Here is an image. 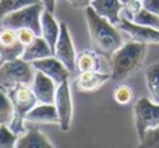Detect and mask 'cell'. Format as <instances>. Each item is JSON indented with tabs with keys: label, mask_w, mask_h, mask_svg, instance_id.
Here are the masks:
<instances>
[{
	"label": "cell",
	"mask_w": 159,
	"mask_h": 148,
	"mask_svg": "<svg viewBox=\"0 0 159 148\" xmlns=\"http://www.w3.org/2000/svg\"><path fill=\"white\" fill-rule=\"evenodd\" d=\"M75 66L78 73H88V72H99L101 63H99L98 53L95 50H82L77 53L75 58Z\"/></svg>",
	"instance_id": "ac0fdd59"
},
{
	"label": "cell",
	"mask_w": 159,
	"mask_h": 148,
	"mask_svg": "<svg viewBox=\"0 0 159 148\" xmlns=\"http://www.w3.org/2000/svg\"><path fill=\"white\" fill-rule=\"evenodd\" d=\"M45 10L43 4L41 2L35 4H30L20 8L17 11L7 14L0 20L2 27L13 28V30H21V28H28L32 30L38 36L42 35V25H41V16L42 11Z\"/></svg>",
	"instance_id": "277c9868"
},
{
	"label": "cell",
	"mask_w": 159,
	"mask_h": 148,
	"mask_svg": "<svg viewBox=\"0 0 159 148\" xmlns=\"http://www.w3.org/2000/svg\"><path fill=\"white\" fill-rule=\"evenodd\" d=\"M17 36H18V41L21 42L24 46H27V45H30L38 35H36L32 30H28V28H21V30H17Z\"/></svg>",
	"instance_id": "4316f807"
},
{
	"label": "cell",
	"mask_w": 159,
	"mask_h": 148,
	"mask_svg": "<svg viewBox=\"0 0 159 148\" xmlns=\"http://www.w3.org/2000/svg\"><path fill=\"white\" fill-rule=\"evenodd\" d=\"M141 8H144L143 0H130V2H127L123 7L124 14H126V18L131 20L133 17L141 10Z\"/></svg>",
	"instance_id": "484cf974"
},
{
	"label": "cell",
	"mask_w": 159,
	"mask_h": 148,
	"mask_svg": "<svg viewBox=\"0 0 159 148\" xmlns=\"http://www.w3.org/2000/svg\"><path fill=\"white\" fill-rule=\"evenodd\" d=\"M41 3L43 4L45 10L50 11V13H55V8H56V0H41Z\"/></svg>",
	"instance_id": "f546056e"
},
{
	"label": "cell",
	"mask_w": 159,
	"mask_h": 148,
	"mask_svg": "<svg viewBox=\"0 0 159 148\" xmlns=\"http://www.w3.org/2000/svg\"><path fill=\"white\" fill-rule=\"evenodd\" d=\"M55 55V50L52 49L48 41L43 38V36H36L30 45L24 48V53H22L21 59L28 63H32L35 60H39V59H45L49 58V56Z\"/></svg>",
	"instance_id": "5bb4252c"
},
{
	"label": "cell",
	"mask_w": 159,
	"mask_h": 148,
	"mask_svg": "<svg viewBox=\"0 0 159 148\" xmlns=\"http://www.w3.org/2000/svg\"><path fill=\"white\" fill-rule=\"evenodd\" d=\"M147 58V44L130 41L123 44L110 58V80L123 81L143 67Z\"/></svg>",
	"instance_id": "7a4b0ae2"
},
{
	"label": "cell",
	"mask_w": 159,
	"mask_h": 148,
	"mask_svg": "<svg viewBox=\"0 0 159 148\" xmlns=\"http://www.w3.org/2000/svg\"><path fill=\"white\" fill-rule=\"evenodd\" d=\"M85 17L92 49L101 56L112 58L113 53L123 45L120 30L109 20L99 16L91 6L85 8Z\"/></svg>",
	"instance_id": "6da1fadb"
},
{
	"label": "cell",
	"mask_w": 159,
	"mask_h": 148,
	"mask_svg": "<svg viewBox=\"0 0 159 148\" xmlns=\"http://www.w3.org/2000/svg\"><path fill=\"white\" fill-rule=\"evenodd\" d=\"M133 22L140 25H145V27H151V28H157L159 30V16L152 11L147 10V8H141L137 14L131 18Z\"/></svg>",
	"instance_id": "7402d4cb"
},
{
	"label": "cell",
	"mask_w": 159,
	"mask_h": 148,
	"mask_svg": "<svg viewBox=\"0 0 159 148\" xmlns=\"http://www.w3.org/2000/svg\"><path fill=\"white\" fill-rule=\"evenodd\" d=\"M134 124L138 140L144 137L148 130L159 126V104L149 98H140L134 105Z\"/></svg>",
	"instance_id": "8992f818"
},
{
	"label": "cell",
	"mask_w": 159,
	"mask_h": 148,
	"mask_svg": "<svg viewBox=\"0 0 159 148\" xmlns=\"http://www.w3.org/2000/svg\"><path fill=\"white\" fill-rule=\"evenodd\" d=\"M55 105L59 113V119H60V129L63 132H67L71 124L73 118V101H71V91H70L69 80L63 81L57 85V91H56V98Z\"/></svg>",
	"instance_id": "ba28073f"
},
{
	"label": "cell",
	"mask_w": 159,
	"mask_h": 148,
	"mask_svg": "<svg viewBox=\"0 0 159 148\" xmlns=\"http://www.w3.org/2000/svg\"><path fill=\"white\" fill-rule=\"evenodd\" d=\"M25 123L35 124H59V113L55 104H36L28 112Z\"/></svg>",
	"instance_id": "7c38bea8"
},
{
	"label": "cell",
	"mask_w": 159,
	"mask_h": 148,
	"mask_svg": "<svg viewBox=\"0 0 159 148\" xmlns=\"http://www.w3.org/2000/svg\"><path fill=\"white\" fill-rule=\"evenodd\" d=\"M32 67L34 70H38V72L45 73L46 76H49L56 84H60L63 81H67L69 80L70 70L56 58L55 55L49 56V58H45V59H39V60L32 62Z\"/></svg>",
	"instance_id": "30bf717a"
},
{
	"label": "cell",
	"mask_w": 159,
	"mask_h": 148,
	"mask_svg": "<svg viewBox=\"0 0 159 148\" xmlns=\"http://www.w3.org/2000/svg\"><path fill=\"white\" fill-rule=\"evenodd\" d=\"M39 2L41 0H0V20L13 11H17L25 6L35 4Z\"/></svg>",
	"instance_id": "44dd1931"
},
{
	"label": "cell",
	"mask_w": 159,
	"mask_h": 148,
	"mask_svg": "<svg viewBox=\"0 0 159 148\" xmlns=\"http://www.w3.org/2000/svg\"><path fill=\"white\" fill-rule=\"evenodd\" d=\"M143 6L144 8L159 16V0H143Z\"/></svg>",
	"instance_id": "83f0119b"
},
{
	"label": "cell",
	"mask_w": 159,
	"mask_h": 148,
	"mask_svg": "<svg viewBox=\"0 0 159 148\" xmlns=\"http://www.w3.org/2000/svg\"><path fill=\"white\" fill-rule=\"evenodd\" d=\"M32 70V64L21 58L0 64V87L10 91L18 85H31L35 76Z\"/></svg>",
	"instance_id": "5b68a950"
},
{
	"label": "cell",
	"mask_w": 159,
	"mask_h": 148,
	"mask_svg": "<svg viewBox=\"0 0 159 148\" xmlns=\"http://www.w3.org/2000/svg\"><path fill=\"white\" fill-rule=\"evenodd\" d=\"M70 4L74 8H78V10H85L87 7H89L92 0H67Z\"/></svg>",
	"instance_id": "f1b7e54d"
},
{
	"label": "cell",
	"mask_w": 159,
	"mask_h": 148,
	"mask_svg": "<svg viewBox=\"0 0 159 148\" xmlns=\"http://www.w3.org/2000/svg\"><path fill=\"white\" fill-rule=\"evenodd\" d=\"M55 56L70 70V73H75V70H77V66H75L77 55H75L71 35H70L69 27H67L66 22L60 24V35H59V39L55 46Z\"/></svg>",
	"instance_id": "52a82bcc"
},
{
	"label": "cell",
	"mask_w": 159,
	"mask_h": 148,
	"mask_svg": "<svg viewBox=\"0 0 159 148\" xmlns=\"http://www.w3.org/2000/svg\"><path fill=\"white\" fill-rule=\"evenodd\" d=\"M107 80H110V73H80V76L74 80V88L81 92H93L98 88H101Z\"/></svg>",
	"instance_id": "4fadbf2b"
},
{
	"label": "cell",
	"mask_w": 159,
	"mask_h": 148,
	"mask_svg": "<svg viewBox=\"0 0 159 148\" xmlns=\"http://www.w3.org/2000/svg\"><path fill=\"white\" fill-rule=\"evenodd\" d=\"M0 28H2V22H0Z\"/></svg>",
	"instance_id": "1f68e13d"
},
{
	"label": "cell",
	"mask_w": 159,
	"mask_h": 148,
	"mask_svg": "<svg viewBox=\"0 0 159 148\" xmlns=\"http://www.w3.org/2000/svg\"><path fill=\"white\" fill-rule=\"evenodd\" d=\"M120 2L123 3V4H126V3H127V2H130V0H120Z\"/></svg>",
	"instance_id": "4dcf8cb0"
},
{
	"label": "cell",
	"mask_w": 159,
	"mask_h": 148,
	"mask_svg": "<svg viewBox=\"0 0 159 148\" xmlns=\"http://www.w3.org/2000/svg\"><path fill=\"white\" fill-rule=\"evenodd\" d=\"M145 82L149 92V99L159 104V63H154L145 70Z\"/></svg>",
	"instance_id": "d6986e66"
},
{
	"label": "cell",
	"mask_w": 159,
	"mask_h": 148,
	"mask_svg": "<svg viewBox=\"0 0 159 148\" xmlns=\"http://www.w3.org/2000/svg\"><path fill=\"white\" fill-rule=\"evenodd\" d=\"M31 88L35 92L39 104H55L57 84L49 76L35 70V76H34V81L31 84Z\"/></svg>",
	"instance_id": "8fae6325"
},
{
	"label": "cell",
	"mask_w": 159,
	"mask_h": 148,
	"mask_svg": "<svg viewBox=\"0 0 159 148\" xmlns=\"http://www.w3.org/2000/svg\"><path fill=\"white\" fill-rule=\"evenodd\" d=\"M91 7L103 18L109 20L112 24L117 25L120 21V13L123 10L124 4L120 0H92Z\"/></svg>",
	"instance_id": "9a60e30c"
},
{
	"label": "cell",
	"mask_w": 159,
	"mask_h": 148,
	"mask_svg": "<svg viewBox=\"0 0 159 148\" xmlns=\"http://www.w3.org/2000/svg\"><path fill=\"white\" fill-rule=\"evenodd\" d=\"M140 147L144 148H159V126L151 129L140 140Z\"/></svg>",
	"instance_id": "d4e9b609"
},
{
	"label": "cell",
	"mask_w": 159,
	"mask_h": 148,
	"mask_svg": "<svg viewBox=\"0 0 159 148\" xmlns=\"http://www.w3.org/2000/svg\"><path fill=\"white\" fill-rule=\"evenodd\" d=\"M113 98H115L116 104L119 105H129L134 98V92L129 85H119L116 87L115 92H113Z\"/></svg>",
	"instance_id": "cb8c5ba5"
},
{
	"label": "cell",
	"mask_w": 159,
	"mask_h": 148,
	"mask_svg": "<svg viewBox=\"0 0 159 148\" xmlns=\"http://www.w3.org/2000/svg\"><path fill=\"white\" fill-rule=\"evenodd\" d=\"M18 136L10 129L7 124H0V148H13L16 147Z\"/></svg>",
	"instance_id": "603a6c76"
},
{
	"label": "cell",
	"mask_w": 159,
	"mask_h": 148,
	"mask_svg": "<svg viewBox=\"0 0 159 148\" xmlns=\"http://www.w3.org/2000/svg\"><path fill=\"white\" fill-rule=\"evenodd\" d=\"M8 95L11 98L14 106V119L10 124V129L17 136H21L27 132L25 129V118L28 112L38 104L35 92L32 91L31 85H18L8 91Z\"/></svg>",
	"instance_id": "3957f363"
},
{
	"label": "cell",
	"mask_w": 159,
	"mask_h": 148,
	"mask_svg": "<svg viewBox=\"0 0 159 148\" xmlns=\"http://www.w3.org/2000/svg\"><path fill=\"white\" fill-rule=\"evenodd\" d=\"M49 138L36 129H28L24 134L18 136L16 148H53Z\"/></svg>",
	"instance_id": "2e32d148"
},
{
	"label": "cell",
	"mask_w": 159,
	"mask_h": 148,
	"mask_svg": "<svg viewBox=\"0 0 159 148\" xmlns=\"http://www.w3.org/2000/svg\"><path fill=\"white\" fill-rule=\"evenodd\" d=\"M41 25H42V36L46 39L48 44L55 50L56 42L59 39V35H60V24L53 17V13L43 10L41 16Z\"/></svg>",
	"instance_id": "e0dca14e"
},
{
	"label": "cell",
	"mask_w": 159,
	"mask_h": 148,
	"mask_svg": "<svg viewBox=\"0 0 159 148\" xmlns=\"http://www.w3.org/2000/svg\"><path fill=\"white\" fill-rule=\"evenodd\" d=\"M14 119V106L8 91L0 87V124L10 126Z\"/></svg>",
	"instance_id": "ffe728a7"
},
{
	"label": "cell",
	"mask_w": 159,
	"mask_h": 148,
	"mask_svg": "<svg viewBox=\"0 0 159 148\" xmlns=\"http://www.w3.org/2000/svg\"><path fill=\"white\" fill-rule=\"evenodd\" d=\"M116 27L120 31L126 32L131 38V41H137L147 45L159 44V30H157V28L135 24V22H133L131 20L126 18V17H121Z\"/></svg>",
	"instance_id": "9c48e42d"
}]
</instances>
